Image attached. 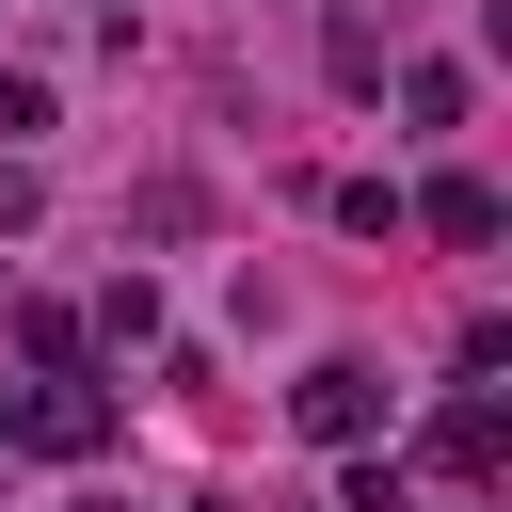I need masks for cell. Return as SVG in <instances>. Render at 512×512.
<instances>
[{"label": "cell", "mask_w": 512, "mask_h": 512, "mask_svg": "<svg viewBox=\"0 0 512 512\" xmlns=\"http://www.w3.org/2000/svg\"><path fill=\"white\" fill-rule=\"evenodd\" d=\"M16 128H48V80H16V64H0V144H16Z\"/></svg>", "instance_id": "5b68a950"}, {"label": "cell", "mask_w": 512, "mask_h": 512, "mask_svg": "<svg viewBox=\"0 0 512 512\" xmlns=\"http://www.w3.org/2000/svg\"><path fill=\"white\" fill-rule=\"evenodd\" d=\"M432 512H480V480H448V496H432Z\"/></svg>", "instance_id": "52a82bcc"}, {"label": "cell", "mask_w": 512, "mask_h": 512, "mask_svg": "<svg viewBox=\"0 0 512 512\" xmlns=\"http://www.w3.org/2000/svg\"><path fill=\"white\" fill-rule=\"evenodd\" d=\"M416 224H432L448 256H480V240H496V192H480V176H432V192H416Z\"/></svg>", "instance_id": "277c9868"}, {"label": "cell", "mask_w": 512, "mask_h": 512, "mask_svg": "<svg viewBox=\"0 0 512 512\" xmlns=\"http://www.w3.org/2000/svg\"><path fill=\"white\" fill-rule=\"evenodd\" d=\"M496 464H512V416H496V384H464L432 416V480H496Z\"/></svg>", "instance_id": "7a4b0ae2"}, {"label": "cell", "mask_w": 512, "mask_h": 512, "mask_svg": "<svg viewBox=\"0 0 512 512\" xmlns=\"http://www.w3.org/2000/svg\"><path fill=\"white\" fill-rule=\"evenodd\" d=\"M288 416H304L320 448H368V432H384V368H352V352H320V368L288 384Z\"/></svg>", "instance_id": "6da1fadb"}, {"label": "cell", "mask_w": 512, "mask_h": 512, "mask_svg": "<svg viewBox=\"0 0 512 512\" xmlns=\"http://www.w3.org/2000/svg\"><path fill=\"white\" fill-rule=\"evenodd\" d=\"M16 416H32V384H0V432H16Z\"/></svg>", "instance_id": "8992f818"}, {"label": "cell", "mask_w": 512, "mask_h": 512, "mask_svg": "<svg viewBox=\"0 0 512 512\" xmlns=\"http://www.w3.org/2000/svg\"><path fill=\"white\" fill-rule=\"evenodd\" d=\"M16 432H32V448H64V464H80V448H112V384H48Z\"/></svg>", "instance_id": "3957f363"}]
</instances>
